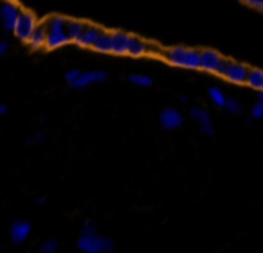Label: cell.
<instances>
[{"mask_svg":"<svg viewBox=\"0 0 263 253\" xmlns=\"http://www.w3.org/2000/svg\"><path fill=\"white\" fill-rule=\"evenodd\" d=\"M44 27H45V49L49 51H56V49L63 47L70 41L69 34H67V18L60 15H52L49 18L44 20Z\"/></svg>","mask_w":263,"mask_h":253,"instance_id":"6da1fadb","label":"cell"},{"mask_svg":"<svg viewBox=\"0 0 263 253\" xmlns=\"http://www.w3.org/2000/svg\"><path fill=\"white\" fill-rule=\"evenodd\" d=\"M162 58H164L170 65L180 67V69H190V70L200 69V51H198V49L177 45V47L166 49V51L162 52Z\"/></svg>","mask_w":263,"mask_h":253,"instance_id":"7a4b0ae2","label":"cell"},{"mask_svg":"<svg viewBox=\"0 0 263 253\" xmlns=\"http://www.w3.org/2000/svg\"><path fill=\"white\" fill-rule=\"evenodd\" d=\"M76 248L83 253H112L116 249V242L105 235H80Z\"/></svg>","mask_w":263,"mask_h":253,"instance_id":"3957f363","label":"cell"},{"mask_svg":"<svg viewBox=\"0 0 263 253\" xmlns=\"http://www.w3.org/2000/svg\"><path fill=\"white\" fill-rule=\"evenodd\" d=\"M216 74H218V76H222V77H226V79L231 81V83L241 85V83H245V81H247L249 67L243 65V63L231 61V59H222L218 70H216Z\"/></svg>","mask_w":263,"mask_h":253,"instance_id":"277c9868","label":"cell"},{"mask_svg":"<svg viewBox=\"0 0 263 253\" xmlns=\"http://www.w3.org/2000/svg\"><path fill=\"white\" fill-rule=\"evenodd\" d=\"M38 26H40V24H38L36 16L31 11H24L22 9L18 15V20H16V24H15L13 33H15V36L18 38L20 41H26L27 44V40H29L31 34L34 33V29H36Z\"/></svg>","mask_w":263,"mask_h":253,"instance_id":"5b68a950","label":"cell"},{"mask_svg":"<svg viewBox=\"0 0 263 253\" xmlns=\"http://www.w3.org/2000/svg\"><path fill=\"white\" fill-rule=\"evenodd\" d=\"M182 124H184L182 113L177 108H173V106H168V108H164L159 113V126H161L162 130L175 131V130H180Z\"/></svg>","mask_w":263,"mask_h":253,"instance_id":"8992f818","label":"cell"},{"mask_svg":"<svg viewBox=\"0 0 263 253\" xmlns=\"http://www.w3.org/2000/svg\"><path fill=\"white\" fill-rule=\"evenodd\" d=\"M20 11L22 9L18 8V4H15L11 0H8V2H4V4L0 6V22H2V27H4L6 33H13Z\"/></svg>","mask_w":263,"mask_h":253,"instance_id":"52a82bcc","label":"cell"},{"mask_svg":"<svg viewBox=\"0 0 263 253\" xmlns=\"http://www.w3.org/2000/svg\"><path fill=\"white\" fill-rule=\"evenodd\" d=\"M190 117L202 133L208 135V137H215V124H213L211 115L208 113V110L200 108V106H193L190 110Z\"/></svg>","mask_w":263,"mask_h":253,"instance_id":"ba28073f","label":"cell"},{"mask_svg":"<svg viewBox=\"0 0 263 253\" xmlns=\"http://www.w3.org/2000/svg\"><path fill=\"white\" fill-rule=\"evenodd\" d=\"M106 81L105 70H88V72H81L76 81L70 83V88H87L90 85H98Z\"/></svg>","mask_w":263,"mask_h":253,"instance_id":"9c48e42d","label":"cell"},{"mask_svg":"<svg viewBox=\"0 0 263 253\" xmlns=\"http://www.w3.org/2000/svg\"><path fill=\"white\" fill-rule=\"evenodd\" d=\"M31 223L24 219H16L9 224V239H11L13 244H22L26 242V239L29 237L31 234Z\"/></svg>","mask_w":263,"mask_h":253,"instance_id":"30bf717a","label":"cell"},{"mask_svg":"<svg viewBox=\"0 0 263 253\" xmlns=\"http://www.w3.org/2000/svg\"><path fill=\"white\" fill-rule=\"evenodd\" d=\"M222 59L223 58L220 56V52L213 51V49H204V51H200V70L208 74H216Z\"/></svg>","mask_w":263,"mask_h":253,"instance_id":"8fae6325","label":"cell"},{"mask_svg":"<svg viewBox=\"0 0 263 253\" xmlns=\"http://www.w3.org/2000/svg\"><path fill=\"white\" fill-rule=\"evenodd\" d=\"M101 27L98 26H92V24H87V27H85V31L81 33V36L78 38V40H74V44L80 45V47H90L96 44V40H98V36L101 34Z\"/></svg>","mask_w":263,"mask_h":253,"instance_id":"7c38bea8","label":"cell"},{"mask_svg":"<svg viewBox=\"0 0 263 253\" xmlns=\"http://www.w3.org/2000/svg\"><path fill=\"white\" fill-rule=\"evenodd\" d=\"M128 41H130V34L123 33V31H114L112 33V54H117V56L128 54Z\"/></svg>","mask_w":263,"mask_h":253,"instance_id":"4fadbf2b","label":"cell"},{"mask_svg":"<svg viewBox=\"0 0 263 253\" xmlns=\"http://www.w3.org/2000/svg\"><path fill=\"white\" fill-rule=\"evenodd\" d=\"M150 52V45L139 36H134L130 34V41H128V56L132 58H141V56L148 54Z\"/></svg>","mask_w":263,"mask_h":253,"instance_id":"5bb4252c","label":"cell"},{"mask_svg":"<svg viewBox=\"0 0 263 253\" xmlns=\"http://www.w3.org/2000/svg\"><path fill=\"white\" fill-rule=\"evenodd\" d=\"M92 49L103 54H112V33L108 31H101V34L98 36L96 44L92 45Z\"/></svg>","mask_w":263,"mask_h":253,"instance_id":"9a60e30c","label":"cell"},{"mask_svg":"<svg viewBox=\"0 0 263 253\" xmlns=\"http://www.w3.org/2000/svg\"><path fill=\"white\" fill-rule=\"evenodd\" d=\"M45 41H47V36H45V27H44V24H42V26H38L36 29H34V33L31 34V38L27 40V44H29V47L34 49V51H40V49L45 47Z\"/></svg>","mask_w":263,"mask_h":253,"instance_id":"2e32d148","label":"cell"},{"mask_svg":"<svg viewBox=\"0 0 263 253\" xmlns=\"http://www.w3.org/2000/svg\"><path fill=\"white\" fill-rule=\"evenodd\" d=\"M87 24L83 20H78V18H67V34H69L70 41L78 40L81 36V33L85 31Z\"/></svg>","mask_w":263,"mask_h":253,"instance_id":"e0dca14e","label":"cell"},{"mask_svg":"<svg viewBox=\"0 0 263 253\" xmlns=\"http://www.w3.org/2000/svg\"><path fill=\"white\" fill-rule=\"evenodd\" d=\"M245 83L249 85L251 88L254 90H263V70L259 69H249V74H247V81Z\"/></svg>","mask_w":263,"mask_h":253,"instance_id":"ac0fdd59","label":"cell"},{"mask_svg":"<svg viewBox=\"0 0 263 253\" xmlns=\"http://www.w3.org/2000/svg\"><path fill=\"white\" fill-rule=\"evenodd\" d=\"M208 97H209V101H211L215 106H218V108H223V106H226L227 97H226V94L222 92V88L209 87L208 88Z\"/></svg>","mask_w":263,"mask_h":253,"instance_id":"d6986e66","label":"cell"},{"mask_svg":"<svg viewBox=\"0 0 263 253\" xmlns=\"http://www.w3.org/2000/svg\"><path fill=\"white\" fill-rule=\"evenodd\" d=\"M128 81L132 85H136V87H141V88H150L154 85V79L150 76H144V74H130L128 76Z\"/></svg>","mask_w":263,"mask_h":253,"instance_id":"ffe728a7","label":"cell"},{"mask_svg":"<svg viewBox=\"0 0 263 253\" xmlns=\"http://www.w3.org/2000/svg\"><path fill=\"white\" fill-rule=\"evenodd\" d=\"M56 248H58V241L56 239H45L40 244V248H38V253H54Z\"/></svg>","mask_w":263,"mask_h":253,"instance_id":"44dd1931","label":"cell"},{"mask_svg":"<svg viewBox=\"0 0 263 253\" xmlns=\"http://www.w3.org/2000/svg\"><path fill=\"white\" fill-rule=\"evenodd\" d=\"M92 234H98V224L92 219L83 221V224L80 228V235H92Z\"/></svg>","mask_w":263,"mask_h":253,"instance_id":"7402d4cb","label":"cell"},{"mask_svg":"<svg viewBox=\"0 0 263 253\" xmlns=\"http://www.w3.org/2000/svg\"><path fill=\"white\" fill-rule=\"evenodd\" d=\"M223 108H226L227 112L231 113V115H240V113H241V104L236 101V99H233V97L227 99L226 106H223Z\"/></svg>","mask_w":263,"mask_h":253,"instance_id":"603a6c76","label":"cell"},{"mask_svg":"<svg viewBox=\"0 0 263 253\" xmlns=\"http://www.w3.org/2000/svg\"><path fill=\"white\" fill-rule=\"evenodd\" d=\"M251 117L256 120H261L263 119V104L261 102H254V104L251 106Z\"/></svg>","mask_w":263,"mask_h":253,"instance_id":"cb8c5ba5","label":"cell"},{"mask_svg":"<svg viewBox=\"0 0 263 253\" xmlns=\"http://www.w3.org/2000/svg\"><path fill=\"white\" fill-rule=\"evenodd\" d=\"M80 70H78V69H72V70H67V72H65V81H67V83H72V81H76L78 79V76H80Z\"/></svg>","mask_w":263,"mask_h":253,"instance_id":"d4e9b609","label":"cell"},{"mask_svg":"<svg viewBox=\"0 0 263 253\" xmlns=\"http://www.w3.org/2000/svg\"><path fill=\"white\" fill-rule=\"evenodd\" d=\"M44 138H45L44 131H36V133L33 135V138H31V140H27V144H29V145H33V144H42V142H44Z\"/></svg>","mask_w":263,"mask_h":253,"instance_id":"484cf974","label":"cell"},{"mask_svg":"<svg viewBox=\"0 0 263 253\" xmlns=\"http://www.w3.org/2000/svg\"><path fill=\"white\" fill-rule=\"evenodd\" d=\"M241 2H243V4H247V6H251V8L263 11V0H241Z\"/></svg>","mask_w":263,"mask_h":253,"instance_id":"4316f807","label":"cell"},{"mask_svg":"<svg viewBox=\"0 0 263 253\" xmlns=\"http://www.w3.org/2000/svg\"><path fill=\"white\" fill-rule=\"evenodd\" d=\"M8 49H9V44L6 40H2L0 41V58H2V56L6 54V52H8Z\"/></svg>","mask_w":263,"mask_h":253,"instance_id":"83f0119b","label":"cell"},{"mask_svg":"<svg viewBox=\"0 0 263 253\" xmlns=\"http://www.w3.org/2000/svg\"><path fill=\"white\" fill-rule=\"evenodd\" d=\"M6 112H8V106H6V104H0V117L4 115Z\"/></svg>","mask_w":263,"mask_h":253,"instance_id":"f1b7e54d","label":"cell"},{"mask_svg":"<svg viewBox=\"0 0 263 253\" xmlns=\"http://www.w3.org/2000/svg\"><path fill=\"white\" fill-rule=\"evenodd\" d=\"M45 203H47L45 198H36V205H45Z\"/></svg>","mask_w":263,"mask_h":253,"instance_id":"f546056e","label":"cell"},{"mask_svg":"<svg viewBox=\"0 0 263 253\" xmlns=\"http://www.w3.org/2000/svg\"><path fill=\"white\" fill-rule=\"evenodd\" d=\"M252 120H254V119H252V117H247V119H245V126L251 128V126H252Z\"/></svg>","mask_w":263,"mask_h":253,"instance_id":"4dcf8cb0","label":"cell"},{"mask_svg":"<svg viewBox=\"0 0 263 253\" xmlns=\"http://www.w3.org/2000/svg\"><path fill=\"white\" fill-rule=\"evenodd\" d=\"M258 101L263 104V90H259V92H258Z\"/></svg>","mask_w":263,"mask_h":253,"instance_id":"1f68e13d","label":"cell"},{"mask_svg":"<svg viewBox=\"0 0 263 253\" xmlns=\"http://www.w3.org/2000/svg\"><path fill=\"white\" fill-rule=\"evenodd\" d=\"M179 101H180V102H184V104H186V102H187V97H186V95H180V97H179Z\"/></svg>","mask_w":263,"mask_h":253,"instance_id":"d6a6232c","label":"cell"}]
</instances>
